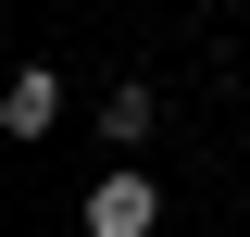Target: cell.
Instances as JSON below:
<instances>
[{"label": "cell", "instance_id": "3957f363", "mask_svg": "<svg viewBox=\"0 0 250 237\" xmlns=\"http://www.w3.org/2000/svg\"><path fill=\"white\" fill-rule=\"evenodd\" d=\"M150 125H163V100H150V88H113V100H100V138H113V150H138Z\"/></svg>", "mask_w": 250, "mask_h": 237}, {"label": "cell", "instance_id": "6da1fadb", "mask_svg": "<svg viewBox=\"0 0 250 237\" xmlns=\"http://www.w3.org/2000/svg\"><path fill=\"white\" fill-rule=\"evenodd\" d=\"M75 225H88V237H150V225H163V187H150V175H100Z\"/></svg>", "mask_w": 250, "mask_h": 237}, {"label": "cell", "instance_id": "7a4b0ae2", "mask_svg": "<svg viewBox=\"0 0 250 237\" xmlns=\"http://www.w3.org/2000/svg\"><path fill=\"white\" fill-rule=\"evenodd\" d=\"M62 125V75L50 62H13V75H0V138H50Z\"/></svg>", "mask_w": 250, "mask_h": 237}]
</instances>
